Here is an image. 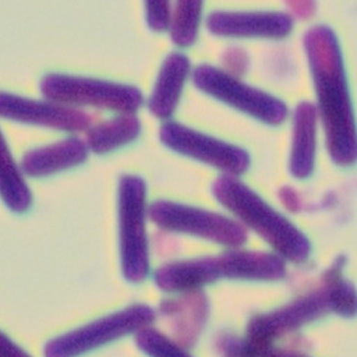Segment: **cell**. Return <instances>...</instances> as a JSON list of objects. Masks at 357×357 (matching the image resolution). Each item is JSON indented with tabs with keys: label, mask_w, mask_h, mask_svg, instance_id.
Returning a JSON list of instances; mask_svg holds the SVG:
<instances>
[{
	"label": "cell",
	"mask_w": 357,
	"mask_h": 357,
	"mask_svg": "<svg viewBox=\"0 0 357 357\" xmlns=\"http://www.w3.org/2000/svg\"><path fill=\"white\" fill-rule=\"evenodd\" d=\"M303 46L327 152L336 165L351 166L357 155L356 122L339 39L331 27L317 24L306 32Z\"/></svg>",
	"instance_id": "obj_1"
},
{
	"label": "cell",
	"mask_w": 357,
	"mask_h": 357,
	"mask_svg": "<svg viewBox=\"0 0 357 357\" xmlns=\"http://www.w3.org/2000/svg\"><path fill=\"white\" fill-rule=\"evenodd\" d=\"M212 192L222 206L261 236L280 257L294 263L307 260L312 246L305 233L239 178L223 174L216 178Z\"/></svg>",
	"instance_id": "obj_2"
},
{
	"label": "cell",
	"mask_w": 357,
	"mask_h": 357,
	"mask_svg": "<svg viewBox=\"0 0 357 357\" xmlns=\"http://www.w3.org/2000/svg\"><path fill=\"white\" fill-rule=\"evenodd\" d=\"M45 99L82 109L96 107L116 113H136L144 103L139 87L96 77L49 73L40 80Z\"/></svg>",
	"instance_id": "obj_3"
},
{
	"label": "cell",
	"mask_w": 357,
	"mask_h": 357,
	"mask_svg": "<svg viewBox=\"0 0 357 357\" xmlns=\"http://www.w3.org/2000/svg\"><path fill=\"white\" fill-rule=\"evenodd\" d=\"M192 80L203 93L266 125L279 126L287 121L289 107L282 99L242 82L223 69L200 65L192 70Z\"/></svg>",
	"instance_id": "obj_4"
},
{
	"label": "cell",
	"mask_w": 357,
	"mask_h": 357,
	"mask_svg": "<svg viewBox=\"0 0 357 357\" xmlns=\"http://www.w3.org/2000/svg\"><path fill=\"white\" fill-rule=\"evenodd\" d=\"M146 183L142 177L126 174L119 182V234L122 271L126 280L139 283L151 269L146 233Z\"/></svg>",
	"instance_id": "obj_5"
},
{
	"label": "cell",
	"mask_w": 357,
	"mask_h": 357,
	"mask_svg": "<svg viewBox=\"0 0 357 357\" xmlns=\"http://www.w3.org/2000/svg\"><path fill=\"white\" fill-rule=\"evenodd\" d=\"M155 317L156 313L152 307L133 305L52 339L46 343L43 354L45 357H79L106 343L143 329L151 324Z\"/></svg>",
	"instance_id": "obj_6"
},
{
	"label": "cell",
	"mask_w": 357,
	"mask_h": 357,
	"mask_svg": "<svg viewBox=\"0 0 357 357\" xmlns=\"http://www.w3.org/2000/svg\"><path fill=\"white\" fill-rule=\"evenodd\" d=\"M147 213L165 230L193 234L225 246H241L248 241V231L242 223L199 207L158 200L149 207Z\"/></svg>",
	"instance_id": "obj_7"
},
{
	"label": "cell",
	"mask_w": 357,
	"mask_h": 357,
	"mask_svg": "<svg viewBox=\"0 0 357 357\" xmlns=\"http://www.w3.org/2000/svg\"><path fill=\"white\" fill-rule=\"evenodd\" d=\"M159 137L172 151L213 166L229 176H241L250 166V156L245 149L182 123L165 122L160 128Z\"/></svg>",
	"instance_id": "obj_8"
},
{
	"label": "cell",
	"mask_w": 357,
	"mask_h": 357,
	"mask_svg": "<svg viewBox=\"0 0 357 357\" xmlns=\"http://www.w3.org/2000/svg\"><path fill=\"white\" fill-rule=\"evenodd\" d=\"M326 310H332V290L327 276L321 289L299 297L278 310L255 316L248 327L246 342L252 346H271L276 337L316 320Z\"/></svg>",
	"instance_id": "obj_9"
},
{
	"label": "cell",
	"mask_w": 357,
	"mask_h": 357,
	"mask_svg": "<svg viewBox=\"0 0 357 357\" xmlns=\"http://www.w3.org/2000/svg\"><path fill=\"white\" fill-rule=\"evenodd\" d=\"M0 117L23 125L70 133L86 132L92 126V117L82 109L47 99L36 100L5 91H0Z\"/></svg>",
	"instance_id": "obj_10"
},
{
	"label": "cell",
	"mask_w": 357,
	"mask_h": 357,
	"mask_svg": "<svg viewBox=\"0 0 357 357\" xmlns=\"http://www.w3.org/2000/svg\"><path fill=\"white\" fill-rule=\"evenodd\" d=\"M206 27L220 38L283 39L291 33L294 17L284 12L218 10L207 16Z\"/></svg>",
	"instance_id": "obj_11"
},
{
	"label": "cell",
	"mask_w": 357,
	"mask_h": 357,
	"mask_svg": "<svg viewBox=\"0 0 357 357\" xmlns=\"http://www.w3.org/2000/svg\"><path fill=\"white\" fill-rule=\"evenodd\" d=\"M89 147L80 137H66L56 143L36 147L24 153L19 163L20 170L29 177H46L84 163Z\"/></svg>",
	"instance_id": "obj_12"
},
{
	"label": "cell",
	"mask_w": 357,
	"mask_h": 357,
	"mask_svg": "<svg viewBox=\"0 0 357 357\" xmlns=\"http://www.w3.org/2000/svg\"><path fill=\"white\" fill-rule=\"evenodd\" d=\"M190 75L192 63L185 53L174 52L165 59L153 91L147 99V107L155 117L167 121L174 114Z\"/></svg>",
	"instance_id": "obj_13"
},
{
	"label": "cell",
	"mask_w": 357,
	"mask_h": 357,
	"mask_svg": "<svg viewBox=\"0 0 357 357\" xmlns=\"http://www.w3.org/2000/svg\"><path fill=\"white\" fill-rule=\"evenodd\" d=\"M319 116L316 106L301 102L293 112V136L289 169L293 177L307 178L314 170Z\"/></svg>",
	"instance_id": "obj_14"
},
{
	"label": "cell",
	"mask_w": 357,
	"mask_h": 357,
	"mask_svg": "<svg viewBox=\"0 0 357 357\" xmlns=\"http://www.w3.org/2000/svg\"><path fill=\"white\" fill-rule=\"evenodd\" d=\"M220 278L246 280H278L286 275L283 257L263 253L233 250L216 257Z\"/></svg>",
	"instance_id": "obj_15"
},
{
	"label": "cell",
	"mask_w": 357,
	"mask_h": 357,
	"mask_svg": "<svg viewBox=\"0 0 357 357\" xmlns=\"http://www.w3.org/2000/svg\"><path fill=\"white\" fill-rule=\"evenodd\" d=\"M216 257H202L162 266L155 273L156 284L166 291L196 290L218 280Z\"/></svg>",
	"instance_id": "obj_16"
},
{
	"label": "cell",
	"mask_w": 357,
	"mask_h": 357,
	"mask_svg": "<svg viewBox=\"0 0 357 357\" xmlns=\"http://www.w3.org/2000/svg\"><path fill=\"white\" fill-rule=\"evenodd\" d=\"M140 130L142 123L136 113H119L106 122L89 128L84 142L91 152L105 155L136 140Z\"/></svg>",
	"instance_id": "obj_17"
},
{
	"label": "cell",
	"mask_w": 357,
	"mask_h": 357,
	"mask_svg": "<svg viewBox=\"0 0 357 357\" xmlns=\"http://www.w3.org/2000/svg\"><path fill=\"white\" fill-rule=\"evenodd\" d=\"M0 199L15 213L27 212L33 202L24 174L15 160L2 130H0Z\"/></svg>",
	"instance_id": "obj_18"
},
{
	"label": "cell",
	"mask_w": 357,
	"mask_h": 357,
	"mask_svg": "<svg viewBox=\"0 0 357 357\" xmlns=\"http://www.w3.org/2000/svg\"><path fill=\"white\" fill-rule=\"evenodd\" d=\"M204 0H174L170 9L167 31L177 47H190L196 43L200 29Z\"/></svg>",
	"instance_id": "obj_19"
},
{
	"label": "cell",
	"mask_w": 357,
	"mask_h": 357,
	"mask_svg": "<svg viewBox=\"0 0 357 357\" xmlns=\"http://www.w3.org/2000/svg\"><path fill=\"white\" fill-rule=\"evenodd\" d=\"M137 347L151 357H192L183 346H178L176 342L170 340L163 333L143 327L136 332Z\"/></svg>",
	"instance_id": "obj_20"
},
{
	"label": "cell",
	"mask_w": 357,
	"mask_h": 357,
	"mask_svg": "<svg viewBox=\"0 0 357 357\" xmlns=\"http://www.w3.org/2000/svg\"><path fill=\"white\" fill-rule=\"evenodd\" d=\"M172 0H144L146 22L151 31L165 32L169 26Z\"/></svg>",
	"instance_id": "obj_21"
},
{
	"label": "cell",
	"mask_w": 357,
	"mask_h": 357,
	"mask_svg": "<svg viewBox=\"0 0 357 357\" xmlns=\"http://www.w3.org/2000/svg\"><path fill=\"white\" fill-rule=\"evenodd\" d=\"M223 65L226 68L225 72L229 75H242L249 68V57L245 50L239 47H230L223 53Z\"/></svg>",
	"instance_id": "obj_22"
},
{
	"label": "cell",
	"mask_w": 357,
	"mask_h": 357,
	"mask_svg": "<svg viewBox=\"0 0 357 357\" xmlns=\"http://www.w3.org/2000/svg\"><path fill=\"white\" fill-rule=\"evenodd\" d=\"M284 3L290 9L291 16L301 19L312 17L316 10L314 0H284Z\"/></svg>",
	"instance_id": "obj_23"
},
{
	"label": "cell",
	"mask_w": 357,
	"mask_h": 357,
	"mask_svg": "<svg viewBox=\"0 0 357 357\" xmlns=\"http://www.w3.org/2000/svg\"><path fill=\"white\" fill-rule=\"evenodd\" d=\"M0 357H32L15 343L8 335L0 331Z\"/></svg>",
	"instance_id": "obj_24"
}]
</instances>
